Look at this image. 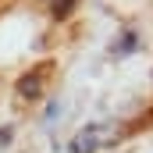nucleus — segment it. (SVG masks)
Wrapping results in <instances>:
<instances>
[{
	"label": "nucleus",
	"instance_id": "obj_3",
	"mask_svg": "<svg viewBox=\"0 0 153 153\" xmlns=\"http://www.w3.org/2000/svg\"><path fill=\"white\" fill-rule=\"evenodd\" d=\"M71 7H75V0H61V4H57V18H64Z\"/></svg>",
	"mask_w": 153,
	"mask_h": 153
},
{
	"label": "nucleus",
	"instance_id": "obj_2",
	"mask_svg": "<svg viewBox=\"0 0 153 153\" xmlns=\"http://www.w3.org/2000/svg\"><path fill=\"white\" fill-rule=\"evenodd\" d=\"M100 146V139H96V128H85L82 135H78L75 143H71V153H93Z\"/></svg>",
	"mask_w": 153,
	"mask_h": 153
},
{
	"label": "nucleus",
	"instance_id": "obj_4",
	"mask_svg": "<svg viewBox=\"0 0 153 153\" xmlns=\"http://www.w3.org/2000/svg\"><path fill=\"white\" fill-rule=\"evenodd\" d=\"M132 46H135V36H132V32H128V36L121 39V53H128V50H132Z\"/></svg>",
	"mask_w": 153,
	"mask_h": 153
},
{
	"label": "nucleus",
	"instance_id": "obj_1",
	"mask_svg": "<svg viewBox=\"0 0 153 153\" xmlns=\"http://www.w3.org/2000/svg\"><path fill=\"white\" fill-rule=\"evenodd\" d=\"M46 71H50V64H39L36 71L22 75V85H18V93H22V96H29V100H32V96H39V93H43V82H39V78L46 75Z\"/></svg>",
	"mask_w": 153,
	"mask_h": 153
}]
</instances>
